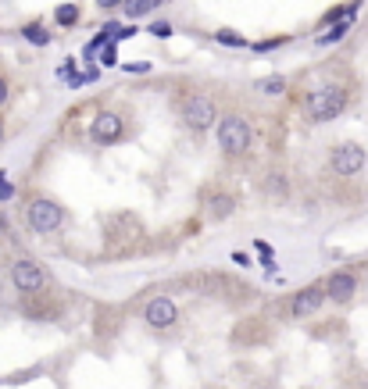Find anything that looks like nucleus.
Returning a JSON list of instances; mask_svg holds the SVG:
<instances>
[{
  "instance_id": "obj_19",
  "label": "nucleus",
  "mask_w": 368,
  "mask_h": 389,
  "mask_svg": "<svg viewBox=\"0 0 368 389\" xmlns=\"http://www.w3.org/2000/svg\"><path fill=\"white\" fill-rule=\"evenodd\" d=\"M97 58H100V65H104V68H115V61H118V43H111V39H108V43H104V47L97 50Z\"/></svg>"
},
{
  "instance_id": "obj_1",
  "label": "nucleus",
  "mask_w": 368,
  "mask_h": 389,
  "mask_svg": "<svg viewBox=\"0 0 368 389\" xmlns=\"http://www.w3.org/2000/svg\"><path fill=\"white\" fill-rule=\"evenodd\" d=\"M25 218H29V229H32V233L50 236V233H58V229H61L65 207H61L58 200H50V197H32L29 207H25Z\"/></svg>"
},
{
  "instance_id": "obj_7",
  "label": "nucleus",
  "mask_w": 368,
  "mask_h": 389,
  "mask_svg": "<svg viewBox=\"0 0 368 389\" xmlns=\"http://www.w3.org/2000/svg\"><path fill=\"white\" fill-rule=\"evenodd\" d=\"M143 321L150 325V328H157V332H161V328H172L176 321H179V307H176V300L172 297H150V304L143 307Z\"/></svg>"
},
{
  "instance_id": "obj_4",
  "label": "nucleus",
  "mask_w": 368,
  "mask_h": 389,
  "mask_svg": "<svg viewBox=\"0 0 368 389\" xmlns=\"http://www.w3.org/2000/svg\"><path fill=\"white\" fill-rule=\"evenodd\" d=\"M183 122L193 129V132H207L211 125H219V107L211 97H190L186 107H183Z\"/></svg>"
},
{
  "instance_id": "obj_17",
  "label": "nucleus",
  "mask_w": 368,
  "mask_h": 389,
  "mask_svg": "<svg viewBox=\"0 0 368 389\" xmlns=\"http://www.w3.org/2000/svg\"><path fill=\"white\" fill-rule=\"evenodd\" d=\"M347 29H350V22H347V18H343V22H333V25H329V29H326V32H322L319 39H314V43H319V47H329V43H340V36H343Z\"/></svg>"
},
{
  "instance_id": "obj_13",
  "label": "nucleus",
  "mask_w": 368,
  "mask_h": 389,
  "mask_svg": "<svg viewBox=\"0 0 368 389\" xmlns=\"http://www.w3.org/2000/svg\"><path fill=\"white\" fill-rule=\"evenodd\" d=\"M54 22H58L61 29H72V25H79V4H72V0H65V4H58V8H54Z\"/></svg>"
},
{
  "instance_id": "obj_28",
  "label": "nucleus",
  "mask_w": 368,
  "mask_h": 389,
  "mask_svg": "<svg viewBox=\"0 0 368 389\" xmlns=\"http://www.w3.org/2000/svg\"><path fill=\"white\" fill-rule=\"evenodd\" d=\"M0 140H4V122H0Z\"/></svg>"
},
{
  "instance_id": "obj_16",
  "label": "nucleus",
  "mask_w": 368,
  "mask_h": 389,
  "mask_svg": "<svg viewBox=\"0 0 368 389\" xmlns=\"http://www.w3.org/2000/svg\"><path fill=\"white\" fill-rule=\"evenodd\" d=\"M261 190H265L269 197H286V175L283 172H269L265 183H261Z\"/></svg>"
},
{
  "instance_id": "obj_25",
  "label": "nucleus",
  "mask_w": 368,
  "mask_h": 389,
  "mask_svg": "<svg viewBox=\"0 0 368 389\" xmlns=\"http://www.w3.org/2000/svg\"><path fill=\"white\" fill-rule=\"evenodd\" d=\"M8 93H11V89H8V79L0 75V104H8Z\"/></svg>"
},
{
  "instance_id": "obj_5",
  "label": "nucleus",
  "mask_w": 368,
  "mask_h": 389,
  "mask_svg": "<svg viewBox=\"0 0 368 389\" xmlns=\"http://www.w3.org/2000/svg\"><path fill=\"white\" fill-rule=\"evenodd\" d=\"M11 283H15L18 293H39L47 286V275L32 257H15L11 261Z\"/></svg>"
},
{
  "instance_id": "obj_6",
  "label": "nucleus",
  "mask_w": 368,
  "mask_h": 389,
  "mask_svg": "<svg viewBox=\"0 0 368 389\" xmlns=\"http://www.w3.org/2000/svg\"><path fill=\"white\" fill-rule=\"evenodd\" d=\"M90 136L100 147H115L118 140H125V118L115 115V111H100L93 118V125H90Z\"/></svg>"
},
{
  "instance_id": "obj_12",
  "label": "nucleus",
  "mask_w": 368,
  "mask_h": 389,
  "mask_svg": "<svg viewBox=\"0 0 368 389\" xmlns=\"http://www.w3.org/2000/svg\"><path fill=\"white\" fill-rule=\"evenodd\" d=\"M161 4H168V0H122V11H125V18L136 22L150 11H161Z\"/></svg>"
},
{
  "instance_id": "obj_22",
  "label": "nucleus",
  "mask_w": 368,
  "mask_h": 389,
  "mask_svg": "<svg viewBox=\"0 0 368 389\" xmlns=\"http://www.w3.org/2000/svg\"><path fill=\"white\" fill-rule=\"evenodd\" d=\"M150 32L154 36H172V25L168 22H150Z\"/></svg>"
},
{
  "instance_id": "obj_2",
  "label": "nucleus",
  "mask_w": 368,
  "mask_h": 389,
  "mask_svg": "<svg viewBox=\"0 0 368 389\" xmlns=\"http://www.w3.org/2000/svg\"><path fill=\"white\" fill-rule=\"evenodd\" d=\"M343 107H347V89L343 86H322V89H314L307 97V115L314 122H333L343 115Z\"/></svg>"
},
{
  "instance_id": "obj_14",
  "label": "nucleus",
  "mask_w": 368,
  "mask_h": 389,
  "mask_svg": "<svg viewBox=\"0 0 368 389\" xmlns=\"http://www.w3.org/2000/svg\"><path fill=\"white\" fill-rule=\"evenodd\" d=\"M211 39H215V43H222V47H236V50H240V47H250V39H247V36H240L236 29H215V36H211Z\"/></svg>"
},
{
  "instance_id": "obj_21",
  "label": "nucleus",
  "mask_w": 368,
  "mask_h": 389,
  "mask_svg": "<svg viewBox=\"0 0 368 389\" xmlns=\"http://www.w3.org/2000/svg\"><path fill=\"white\" fill-rule=\"evenodd\" d=\"M125 72H129V75H147V72H150V61H129Z\"/></svg>"
},
{
  "instance_id": "obj_18",
  "label": "nucleus",
  "mask_w": 368,
  "mask_h": 389,
  "mask_svg": "<svg viewBox=\"0 0 368 389\" xmlns=\"http://www.w3.org/2000/svg\"><path fill=\"white\" fill-rule=\"evenodd\" d=\"M22 36H25V39H29L32 47H47V43H50V32H47V29H43L39 22H29V25L22 29Z\"/></svg>"
},
{
  "instance_id": "obj_10",
  "label": "nucleus",
  "mask_w": 368,
  "mask_h": 389,
  "mask_svg": "<svg viewBox=\"0 0 368 389\" xmlns=\"http://www.w3.org/2000/svg\"><path fill=\"white\" fill-rule=\"evenodd\" d=\"M326 304V293H322V286H304L297 297H293V304H290V314L293 318H311L314 311H319Z\"/></svg>"
},
{
  "instance_id": "obj_9",
  "label": "nucleus",
  "mask_w": 368,
  "mask_h": 389,
  "mask_svg": "<svg viewBox=\"0 0 368 389\" xmlns=\"http://www.w3.org/2000/svg\"><path fill=\"white\" fill-rule=\"evenodd\" d=\"M322 293L333 304H350L357 297V279L350 271H329V279L322 283Z\"/></svg>"
},
{
  "instance_id": "obj_26",
  "label": "nucleus",
  "mask_w": 368,
  "mask_h": 389,
  "mask_svg": "<svg viewBox=\"0 0 368 389\" xmlns=\"http://www.w3.org/2000/svg\"><path fill=\"white\" fill-rule=\"evenodd\" d=\"M257 254H261V257H272V247H269L265 240H257Z\"/></svg>"
},
{
  "instance_id": "obj_3",
  "label": "nucleus",
  "mask_w": 368,
  "mask_h": 389,
  "mask_svg": "<svg viewBox=\"0 0 368 389\" xmlns=\"http://www.w3.org/2000/svg\"><path fill=\"white\" fill-rule=\"evenodd\" d=\"M250 140H254V132H250V122H247V118L229 115V118H222V122H219V147H222L229 157L247 154Z\"/></svg>"
},
{
  "instance_id": "obj_15",
  "label": "nucleus",
  "mask_w": 368,
  "mask_h": 389,
  "mask_svg": "<svg viewBox=\"0 0 368 389\" xmlns=\"http://www.w3.org/2000/svg\"><path fill=\"white\" fill-rule=\"evenodd\" d=\"M257 89L265 97H283L286 93V79L283 75H265V79H257Z\"/></svg>"
},
{
  "instance_id": "obj_23",
  "label": "nucleus",
  "mask_w": 368,
  "mask_h": 389,
  "mask_svg": "<svg viewBox=\"0 0 368 389\" xmlns=\"http://www.w3.org/2000/svg\"><path fill=\"white\" fill-rule=\"evenodd\" d=\"M97 8L100 11H115V8H122V0H97Z\"/></svg>"
},
{
  "instance_id": "obj_11",
  "label": "nucleus",
  "mask_w": 368,
  "mask_h": 389,
  "mask_svg": "<svg viewBox=\"0 0 368 389\" xmlns=\"http://www.w3.org/2000/svg\"><path fill=\"white\" fill-rule=\"evenodd\" d=\"M233 211H236V197L233 193H207L204 197V214L211 221H226V218H233Z\"/></svg>"
},
{
  "instance_id": "obj_20",
  "label": "nucleus",
  "mask_w": 368,
  "mask_h": 389,
  "mask_svg": "<svg viewBox=\"0 0 368 389\" xmlns=\"http://www.w3.org/2000/svg\"><path fill=\"white\" fill-rule=\"evenodd\" d=\"M286 43V36H276V39H261V43H250V50L254 54H272V50H279Z\"/></svg>"
},
{
  "instance_id": "obj_27",
  "label": "nucleus",
  "mask_w": 368,
  "mask_h": 389,
  "mask_svg": "<svg viewBox=\"0 0 368 389\" xmlns=\"http://www.w3.org/2000/svg\"><path fill=\"white\" fill-rule=\"evenodd\" d=\"M233 261H236V264H247V268H250V257H247L243 250H236V254H233Z\"/></svg>"
},
{
  "instance_id": "obj_8",
  "label": "nucleus",
  "mask_w": 368,
  "mask_h": 389,
  "mask_svg": "<svg viewBox=\"0 0 368 389\" xmlns=\"http://www.w3.org/2000/svg\"><path fill=\"white\" fill-rule=\"evenodd\" d=\"M329 164H333L336 175H357L364 168V147L361 143H340V147H333Z\"/></svg>"
},
{
  "instance_id": "obj_24",
  "label": "nucleus",
  "mask_w": 368,
  "mask_h": 389,
  "mask_svg": "<svg viewBox=\"0 0 368 389\" xmlns=\"http://www.w3.org/2000/svg\"><path fill=\"white\" fill-rule=\"evenodd\" d=\"M15 197V186H8V183H0V200H11Z\"/></svg>"
}]
</instances>
